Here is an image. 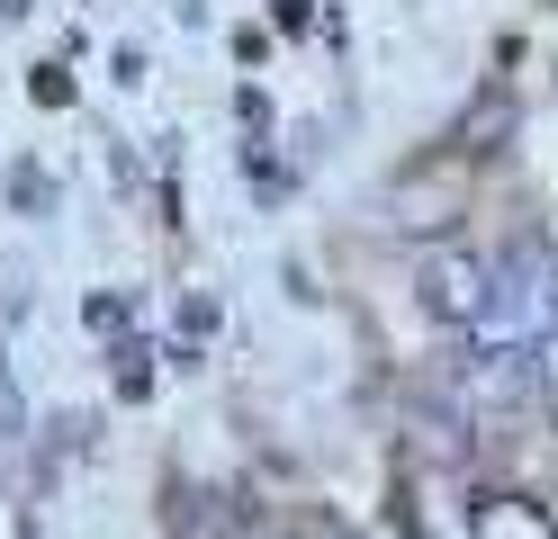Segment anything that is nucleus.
Here are the masks:
<instances>
[{"label":"nucleus","instance_id":"2","mask_svg":"<svg viewBox=\"0 0 558 539\" xmlns=\"http://www.w3.org/2000/svg\"><path fill=\"white\" fill-rule=\"evenodd\" d=\"M477 297H486V270H477V261H460V252H441V261L424 270V306H433V315L469 323V315H477Z\"/></svg>","mask_w":558,"mask_h":539},{"label":"nucleus","instance_id":"1","mask_svg":"<svg viewBox=\"0 0 558 539\" xmlns=\"http://www.w3.org/2000/svg\"><path fill=\"white\" fill-rule=\"evenodd\" d=\"M477 342L486 351H513V342H532L541 323H549V261L541 252H513V261L486 270V297H477Z\"/></svg>","mask_w":558,"mask_h":539}]
</instances>
